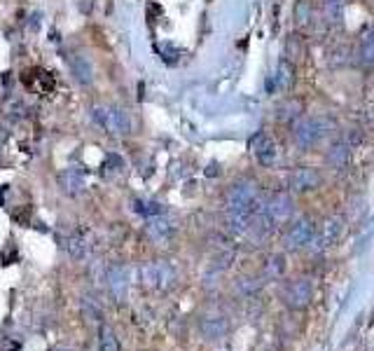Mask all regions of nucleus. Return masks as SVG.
Segmentation results:
<instances>
[{
    "mask_svg": "<svg viewBox=\"0 0 374 351\" xmlns=\"http://www.w3.org/2000/svg\"><path fill=\"white\" fill-rule=\"evenodd\" d=\"M99 351H119V342L117 335L110 325L101 323L99 325Z\"/></svg>",
    "mask_w": 374,
    "mask_h": 351,
    "instance_id": "21",
    "label": "nucleus"
},
{
    "mask_svg": "<svg viewBox=\"0 0 374 351\" xmlns=\"http://www.w3.org/2000/svg\"><path fill=\"white\" fill-rule=\"evenodd\" d=\"M176 267L166 260H155L141 269V284H145L148 288L155 291H169L173 284H176Z\"/></svg>",
    "mask_w": 374,
    "mask_h": 351,
    "instance_id": "4",
    "label": "nucleus"
},
{
    "mask_svg": "<svg viewBox=\"0 0 374 351\" xmlns=\"http://www.w3.org/2000/svg\"><path fill=\"white\" fill-rule=\"evenodd\" d=\"M199 333L206 342H220L229 333V318L225 314H204L199 318Z\"/></svg>",
    "mask_w": 374,
    "mask_h": 351,
    "instance_id": "11",
    "label": "nucleus"
},
{
    "mask_svg": "<svg viewBox=\"0 0 374 351\" xmlns=\"http://www.w3.org/2000/svg\"><path fill=\"white\" fill-rule=\"evenodd\" d=\"M133 211L145 215V218H155V215L164 213V206L159 202H153V199H136V202H133Z\"/></svg>",
    "mask_w": 374,
    "mask_h": 351,
    "instance_id": "23",
    "label": "nucleus"
},
{
    "mask_svg": "<svg viewBox=\"0 0 374 351\" xmlns=\"http://www.w3.org/2000/svg\"><path fill=\"white\" fill-rule=\"evenodd\" d=\"M325 162H328L332 169H344V166L351 162V146L348 143H335L328 155H325Z\"/></svg>",
    "mask_w": 374,
    "mask_h": 351,
    "instance_id": "17",
    "label": "nucleus"
},
{
    "mask_svg": "<svg viewBox=\"0 0 374 351\" xmlns=\"http://www.w3.org/2000/svg\"><path fill=\"white\" fill-rule=\"evenodd\" d=\"M302 52H304V47H302V36H290L288 43H285V57H288V61H297L302 57Z\"/></svg>",
    "mask_w": 374,
    "mask_h": 351,
    "instance_id": "25",
    "label": "nucleus"
},
{
    "mask_svg": "<svg viewBox=\"0 0 374 351\" xmlns=\"http://www.w3.org/2000/svg\"><path fill=\"white\" fill-rule=\"evenodd\" d=\"M361 61L365 66H374V26L363 33L361 40Z\"/></svg>",
    "mask_w": 374,
    "mask_h": 351,
    "instance_id": "22",
    "label": "nucleus"
},
{
    "mask_svg": "<svg viewBox=\"0 0 374 351\" xmlns=\"http://www.w3.org/2000/svg\"><path fill=\"white\" fill-rule=\"evenodd\" d=\"M106 288L110 300L122 305L126 302V295H129V272L122 262H113L108 269H106Z\"/></svg>",
    "mask_w": 374,
    "mask_h": 351,
    "instance_id": "8",
    "label": "nucleus"
},
{
    "mask_svg": "<svg viewBox=\"0 0 374 351\" xmlns=\"http://www.w3.org/2000/svg\"><path fill=\"white\" fill-rule=\"evenodd\" d=\"M262 213L267 215L274 225H281V222H288L295 213V202L288 193H274L267 202H262Z\"/></svg>",
    "mask_w": 374,
    "mask_h": 351,
    "instance_id": "6",
    "label": "nucleus"
},
{
    "mask_svg": "<svg viewBox=\"0 0 374 351\" xmlns=\"http://www.w3.org/2000/svg\"><path fill=\"white\" fill-rule=\"evenodd\" d=\"M145 234H148L150 242H155V244L169 242L171 234H173V222H171L169 218H164V213H162V215H155V218L148 220Z\"/></svg>",
    "mask_w": 374,
    "mask_h": 351,
    "instance_id": "15",
    "label": "nucleus"
},
{
    "mask_svg": "<svg viewBox=\"0 0 374 351\" xmlns=\"http://www.w3.org/2000/svg\"><path fill=\"white\" fill-rule=\"evenodd\" d=\"M59 185H61V190H63L66 195L77 197L79 193H84V188H87L84 173L79 171V169H75V166H70V169L61 171V176H59Z\"/></svg>",
    "mask_w": 374,
    "mask_h": 351,
    "instance_id": "16",
    "label": "nucleus"
},
{
    "mask_svg": "<svg viewBox=\"0 0 374 351\" xmlns=\"http://www.w3.org/2000/svg\"><path fill=\"white\" fill-rule=\"evenodd\" d=\"M285 255L281 253H274L269 255L267 262H265V269H262V279H269V281H276V279H281L285 274Z\"/></svg>",
    "mask_w": 374,
    "mask_h": 351,
    "instance_id": "18",
    "label": "nucleus"
},
{
    "mask_svg": "<svg viewBox=\"0 0 374 351\" xmlns=\"http://www.w3.org/2000/svg\"><path fill=\"white\" fill-rule=\"evenodd\" d=\"M225 206H227V211H251V213H258L262 209L258 185L253 180H248V178L232 183V185H229V190H227V195H225Z\"/></svg>",
    "mask_w": 374,
    "mask_h": 351,
    "instance_id": "1",
    "label": "nucleus"
},
{
    "mask_svg": "<svg viewBox=\"0 0 374 351\" xmlns=\"http://www.w3.org/2000/svg\"><path fill=\"white\" fill-rule=\"evenodd\" d=\"M335 129L332 119L328 117H295L292 122V139L299 148H312L318 141L328 136V131Z\"/></svg>",
    "mask_w": 374,
    "mask_h": 351,
    "instance_id": "2",
    "label": "nucleus"
},
{
    "mask_svg": "<svg viewBox=\"0 0 374 351\" xmlns=\"http://www.w3.org/2000/svg\"><path fill=\"white\" fill-rule=\"evenodd\" d=\"M281 300L283 305L292 309V312H299V309H307L314 300V286L307 281V279H292L283 286L281 291Z\"/></svg>",
    "mask_w": 374,
    "mask_h": 351,
    "instance_id": "5",
    "label": "nucleus"
},
{
    "mask_svg": "<svg viewBox=\"0 0 374 351\" xmlns=\"http://www.w3.org/2000/svg\"><path fill=\"white\" fill-rule=\"evenodd\" d=\"M346 232V222L341 215H328V218L323 220V227H321V237H314L316 244H321V249H328V246H335L341 237Z\"/></svg>",
    "mask_w": 374,
    "mask_h": 351,
    "instance_id": "14",
    "label": "nucleus"
},
{
    "mask_svg": "<svg viewBox=\"0 0 374 351\" xmlns=\"http://www.w3.org/2000/svg\"><path fill=\"white\" fill-rule=\"evenodd\" d=\"M323 183L321 171L312 169V166H299L288 176V185L292 193H312Z\"/></svg>",
    "mask_w": 374,
    "mask_h": 351,
    "instance_id": "12",
    "label": "nucleus"
},
{
    "mask_svg": "<svg viewBox=\"0 0 374 351\" xmlns=\"http://www.w3.org/2000/svg\"><path fill=\"white\" fill-rule=\"evenodd\" d=\"M92 119L101 126L103 131L113 134V136H129L131 134L129 110L122 106H94Z\"/></svg>",
    "mask_w": 374,
    "mask_h": 351,
    "instance_id": "3",
    "label": "nucleus"
},
{
    "mask_svg": "<svg viewBox=\"0 0 374 351\" xmlns=\"http://www.w3.org/2000/svg\"><path fill=\"white\" fill-rule=\"evenodd\" d=\"M372 318H374V312H372Z\"/></svg>",
    "mask_w": 374,
    "mask_h": 351,
    "instance_id": "28",
    "label": "nucleus"
},
{
    "mask_svg": "<svg viewBox=\"0 0 374 351\" xmlns=\"http://www.w3.org/2000/svg\"><path fill=\"white\" fill-rule=\"evenodd\" d=\"M66 63H68L70 73H73L77 85L89 87L94 82V66H92V61H89V57H87V54H82V52H70L68 57H66Z\"/></svg>",
    "mask_w": 374,
    "mask_h": 351,
    "instance_id": "13",
    "label": "nucleus"
},
{
    "mask_svg": "<svg viewBox=\"0 0 374 351\" xmlns=\"http://www.w3.org/2000/svg\"><path fill=\"white\" fill-rule=\"evenodd\" d=\"M82 316L84 321H101V307L94 298H82Z\"/></svg>",
    "mask_w": 374,
    "mask_h": 351,
    "instance_id": "24",
    "label": "nucleus"
},
{
    "mask_svg": "<svg viewBox=\"0 0 374 351\" xmlns=\"http://www.w3.org/2000/svg\"><path fill=\"white\" fill-rule=\"evenodd\" d=\"M251 153L258 159V164L262 166H274L278 159V146L274 139L265 131H258L255 136L251 139Z\"/></svg>",
    "mask_w": 374,
    "mask_h": 351,
    "instance_id": "10",
    "label": "nucleus"
},
{
    "mask_svg": "<svg viewBox=\"0 0 374 351\" xmlns=\"http://www.w3.org/2000/svg\"><path fill=\"white\" fill-rule=\"evenodd\" d=\"M339 10H341V0H325V12H328L330 21L337 19Z\"/></svg>",
    "mask_w": 374,
    "mask_h": 351,
    "instance_id": "26",
    "label": "nucleus"
},
{
    "mask_svg": "<svg viewBox=\"0 0 374 351\" xmlns=\"http://www.w3.org/2000/svg\"><path fill=\"white\" fill-rule=\"evenodd\" d=\"M57 351H75V349H70V347H61V349H57Z\"/></svg>",
    "mask_w": 374,
    "mask_h": 351,
    "instance_id": "27",
    "label": "nucleus"
},
{
    "mask_svg": "<svg viewBox=\"0 0 374 351\" xmlns=\"http://www.w3.org/2000/svg\"><path fill=\"white\" fill-rule=\"evenodd\" d=\"M314 237H316L314 220L302 215V218H297L288 230H285V249H290V251L307 249V246L314 242Z\"/></svg>",
    "mask_w": 374,
    "mask_h": 351,
    "instance_id": "7",
    "label": "nucleus"
},
{
    "mask_svg": "<svg viewBox=\"0 0 374 351\" xmlns=\"http://www.w3.org/2000/svg\"><path fill=\"white\" fill-rule=\"evenodd\" d=\"M292 82H295V66H292V61L281 59V61H278V68H276L278 90H290Z\"/></svg>",
    "mask_w": 374,
    "mask_h": 351,
    "instance_id": "19",
    "label": "nucleus"
},
{
    "mask_svg": "<svg viewBox=\"0 0 374 351\" xmlns=\"http://www.w3.org/2000/svg\"><path fill=\"white\" fill-rule=\"evenodd\" d=\"M94 244H97V239H94V232L87 225H79L75 227L73 232L68 234L66 239V251L73 260H87L94 251Z\"/></svg>",
    "mask_w": 374,
    "mask_h": 351,
    "instance_id": "9",
    "label": "nucleus"
},
{
    "mask_svg": "<svg viewBox=\"0 0 374 351\" xmlns=\"http://www.w3.org/2000/svg\"><path fill=\"white\" fill-rule=\"evenodd\" d=\"M262 276H238L236 284H234V291L238 295H243V298H253L255 293H260L262 288Z\"/></svg>",
    "mask_w": 374,
    "mask_h": 351,
    "instance_id": "20",
    "label": "nucleus"
}]
</instances>
